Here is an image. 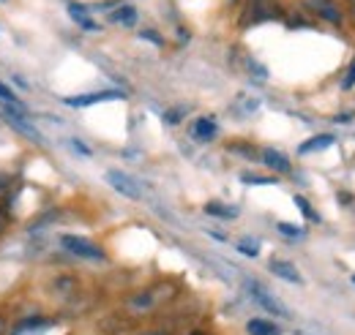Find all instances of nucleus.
I'll list each match as a JSON object with an SVG mask.
<instances>
[{"instance_id":"4","label":"nucleus","mask_w":355,"mask_h":335,"mask_svg":"<svg viewBox=\"0 0 355 335\" xmlns=\"http://www.w3.org/2000/svg\"><path fill=\"white\" fill-rule=\"evenodd\" d=\"M246 287H249V294H252V297L260 302V308H266L268 314H273V316H282V319H287V316H290V311H287V308H284V305H282V302H279L273 294L268 292L266 287H260L257 281H249Z\"/></svg>"},{"instance_id":"12","label":"nucleus","mask_w":355,"mask_h":335,"mask_svg":"<svg viewBox=\"0 0 355 335\" xmlns=\"http://www.w3.org/2000/svg\"><path fill=\"white\" fill-rule=\"evenodd\" d=\"M246 333L249 335H282L279 325L268 322V319H249L246 322Z\"/></svg>"},{"instance_id":"28","label":"nucleus","mask_w":355,"mask_h":335,"mask_svg":"<svg viewBox=\"0 0 355 335\" xmlns=\"http://www.w3.org/2000/svg\"><path fill=\"white\" fill-rule=\"evenodd\" d=\"M139 36H142V39H150V42H156V44H164L162 42V36H156V33H150V30H142Z\"/></svg>"},{"instance_id":"22","label":"nucleus","mask_w":355,"mask_h":335,"mask_svg":"<svg viewBox=\"0 0 355 335\" xmlns=\"http://www.w3.org/2000/svg\"><path fill=\"white\" fill-rule=\"evenodd\" d=\"M238 251L246 253V256H257L260 253V248H257V243H249V240H241L238 243Z\"/></svg>"},{"instance_id":"11","label":"nucleus","mask_w":355,"mask_h":335,"mask_svg":"<svg viewBox=\"0 0 355 335\" xmlns=\"http://www.w3.org/2000/svg\"><path fill=\"white\" fill-rule=\"evenodd\" d=\"M69 17H71L77 25H83L88 33H96V30H98V25L88 17V8L80 6V3H69Z\"/></svg>"},{"instance_id":"25","label":"nucleus","mask_w":355,"mask_h":335,"mask_svg":"<svg viewBox=\"0 0 355 335\" xmlns=\"http://www.w3.org/2000/svg\"><path fill=\"white\" fill-rule=\"evenodd\" d=\"M180 115H183V112H180V109H170V112H167V115H164V120H167V123H173V126H175V123H180Z\"/></svg>"},{"instance_id":"27","label":"nucleus","mask_w":355,"mask_h":335,"mask_svg":"<svg viewBox=\"0 0 355 335\" xmlns=\"http://www.w3.org/2000/svg\"><path fill=\"white\" fill-rule=\"evenodd\" d=\"M137 335H170L167 330H162V327H148V330H139Z\"/></svg>"},{"instance_id":"5","label":"nucleus","mask_w":355,"mask_h":335,"mask_svg":"<svg viewBox=\"0 0 355 335\" xmlns=\"http://www.w3.org/2000/svg\"><path fill=\"white\" fill-rule=\"evenodd\" d=\"M107 183H110V185H112L118 194H123L126 199H142L139 185L134 183L126 172H121V169H110V172H107Z\"/></svg>"},{"instance_id":"10","label":"nucleus","mask_w":355,"mask_h":335,"mask_svg":"<svg viewBox=\"0 0 355 335\" xmlns=\"http://www.w3.org/2000/svg\"><path fill=\"white\" fill-rule=\"evenodd\" d=\"M191 136L197 142H211L216 136V120L214 118H197L191 126Z\"/></svg>"},{"instance_id":"21","label":"nucleus","mask_w":355,"mask_h":335,"mask_svg":"<svg viewBox=\"0 0 355 335\" xmlns=\"http://www.w3.org/2000/svg\"><path fill=\"white\" fill-rule=\"evenodd\" d=\"M8 226H11V212H8L6 205H0V235H6Z\"/></svg>"},{"instance_id":"33","label":"nucleus","mask_w":355,"mask_h":335,"mask_svg":"<svg viewBox=\"0 0 355 335\" xmlns=\"http://www.w3.org/2000/svg\"><path fill=\"white\" fill-rule=\"evenodd\" d=\"M353 3H355V0H353Z\"/></svg>"},{"instance_id":"26","label":"nucleus","mask_w":355,"mask_h":335,"mask_svg":"<svg viewBox=\"0 0 355 335\" xmlns=\"http://www.w3.org/2000/svg\"><path fill=\"white\" fill-rule=\"evenodd\" d=\"M71 147H74L77 153H83V156H90V147H85L80 139H71Z\"/></svg>"},{"instance_id":"14","label":"nucleus","mask_w":355,"mask_h":335,"mask_svg":"<svg viewBox=\"0 0 355 335\" xmlns=\"http://www.w3.org/2000/svg\"><path fill=\"white\" fill-rule=\"evenodd\" d=\"M110 19L118 22V25H123V28H132L134 22H137V8L134 6H121L115 14H110Z\"/></svg>"},{"instance_id":"24","label":"nucleus","mask_w":355,"mask_h":335,"mask_svg":"<svg viewBox=\"0 0 355 335\" xmlns=\"http://www.w3.org/2000/svg\"><path fill=\"white\" fill-rule=\"evenodd\" d=\"M342 87H345V90H350V87H355V63L350 66V71H347V77H345V82H342Z\"/></svg>"},{"instance_id":"3","label":"nucleus","mask_w":355,"mask_h":335,"mask_svg":"<svg viewBox=\"0 0 355 335\" xmlns=\"http://www.w3.org/2000/svg\"><path fill=\"white\" fill-rule=\"evenodd\" d=\"M46 292L52 294L55 300L69 302V300H77V297L83 294V287H80V281H77L74 275H55V278L46 284Z\"/></svg>"},{"instance_id":"20","label":"nucleus","mask_w":355,"mask_h":335,"mask_svg":"<svg viewBox=\"0 0 355 335\" xmlns=\"http://www.w3.org/2000/svg\"><path fill=\"white\" fill-rule=\"evenodd\" d=\"M276 229H279L282 235H287V237H301V235H304V229H298V226H293V224H284V221H279Z\"/></svg>"},{"instance_id":"18","label":"nucleus","mask_w":355,"mask_h":335,"mask_svg":"<svg viewBox=\"0 0 355 335\" xmlns=\"http://www.w3.org/2000/svg\"><path fill=\"white\" fill-rule=\"evenodd\" d=\"M0 101H3V104H11V107H25V104L19 101V96L3 82H0Z\"/></svg>"},{"instance_id":"6","label":"nucleus","mask_w":355,"mask_h":335,"mask_svg":"<svg viewBox=\"0 0 355 335\" xmlns=\"http://www.w3.org/2000/svg\"><path fill=\"white\" fill-rule=\"evenodd\" d=\"M306 6H309L320 19L331 22V25H342V8H339L336 0H309Z\"/></svg>"},{"instance_id":"9","label":"nucleus","mask_w":355,"mask_h":335,"mask_svg":"<svg viewBox=\"0 0 355 335\" xmlns=\"http://www.w3.org/2000/svg\"><path fill=\"white\" fill-rule=\"evenodd\" d=\"M270 273L273 275H279V278H284V281H290V284H301L304 278H301V273L295 270V264L293 262H284V259H270Z\"/></svg>"},{"instance_id":"30","label":"nucleus","mask_w":355,"mask_h":335,"mask_svg":"<svg viewBox=\"0 0 355 335\" xmlns=\"http://www.w3.org/2000/svg\"><path fill=\"white\" fill-rule=\"evenodd\" d=\"M183 335H211V333H205V330H189V333H183Z\"/></svg>"},{"instance_id":"31","label":"nucleus","mask_w":355,"mask_h":335,"mask_svg":"<svg viewBox=\"0 0 355 335\" xmlns=\"http://www.w3.org/2000/svg\"><path fill=\"white\" fill-rule=\"evenodd\" d=\"M0 335H6V319L0 316Z\"/></svg>"},{"instance_id":"1","label":"nucleus","mask_w":355,"mask_h":335,"mask_svg":"<svg viewBox=\"0 0 355 335\" xmlns=\"http://www.w3.org/2000/svg\"><path fill=\"white\" fill-rule=\"evenodd\" d=\"M164 300H170V297L159 294V287H148V289H139L126 297V311L134 319H142V316H150Z\"/></svg>"},{"instance_id":"29","label":"nucleus","mask_w":355,"mask_h":335,"mask_svg":"<svg viewBox=\"0 0 355 335\" xmlns=\"http://www.w3.org/2000/svg\"><path fill=\"white\" fill-rule=\"evenodd\" d=\"M336 120H339V123H350V120H353V115H350V112H347V115H339V118H336Z\"/></svg>"},{"instance_id":"2","label":"nucleus","mask_w":355,"mask_h":335,"mask_svg":"<svg viewBox=\"0 0 355 335\" xmlns=\"http://www.w3.org/2000/svg\"><path fill=\"white\" fill-rule=\"evenodd\" d=\"M60 246H63L69 253L80 256V259H93V262L107 259V253H104L101 246L90 243V240H85V237H77V235H63V237H60Z\"/></svg>"},{"instance_id":"8","label":"nucleus","mask_w":355,"mask_h":335,"mask_svg":"<svg viewBox=\"0 0 355 335\" xmlns=\"http://www.w3.org/2000/svg\"><path fill=\"white\" fill-rule=\"evenodd\" d=\"M112 98H123V93L121 90H98V93L63 98V104H69V107H90V104H101V101H112Z\"/></svg>"},{"instance_id":"23","label":"nucleus","mask_w":355,"mask_h":335,"mask_svg":"<svg viewBox=\"0 0 355 335\" xmlns=\"http://www.w3.org/2000/svg\"><path fill=\"white\" fill-rule=\"evenodd\" d=\"M8 188H11V174H8V172H0V197H3Z\"/></svg>"},{"instance_id":"15","label":"nucleus","mask_w":355,"mask_h":335,"mask_svg":"<svg viewBox=\"0 0 355 335\" xmlns=\"http://www.w3.org/2000/svg\"><path fill=\"white\" fill-rule=\"evenodd\" d=\"M205 212L208 215H216V218H238V208H227L222 202H208Z\"/></svg>"},{"instance_id":"16","label":"nucleus","mask_w":355,"mask_h":335,"mask_svg":"<svg viewBox=\"0 0 355 335\" xmlns=\"http://www.w3.org/2000/svg\"><path fill=\"white\" fill-rule=\"evenodd\" d=\"M227 150H230V153H235V156H243V159H257V156H260V150H257V147L243 145V142H230V145H227Z\"/></svg>"},{"instance_id":"19","label":"nucleus","mask_w":355,"mask_h":335,"mask_svg":"<svg viewBox=\"0 0 355 335\" xmlns=\"http://www.w3.org/2000/svg\"><path fill=\"white\" fill-rule=\"evenodd\" d=\"M295 205H298V210H301V212H304V215H306L309 221H314V224L320 221V212L311 208V205L306 202V199H304V197H295Z\"/></svg>"},{"instance_id":"32","label":"nucleus","mask_w":355,"mask_h":335,"mask_svg":"<svg viewBox=\"0 0 355 335\" xmlns=\"http://www.w3.org/2000/svg\"><path fill=\"white\" fill-rule=\"evenodd\" d=\"M353 284H355V275H353Z\"/></svg>"},{"instance_id":"17","label":"nucleus","mask_w":355,"mask_h":335,"mask_svg":"<svg viewBox=\"0 0 355 335\" xmlns=\"http://www.w3.org/2000/svg\"><path fill=\"white\" fill-rule=\"evenodd\" d=\"M241 180H243L246 185H270V183H276V177H266V174H252V172H243V174H241Z\"/></svg>"},{"instance_id":"13","label":"nucleus","mask_w":355,"mask_h":335,"mask_svg":"<svg viewBox=\"0 0 355 335\" xmlns=\"http://www.w3.org/2000/svg\"><path fill=\"white\" fill-rule=\"evenodd\" d=\"M334 145V136L331 134H317V136H311L309 142H304L301 147H298V153L304 156V153H314V150H325V147H331Z\"/></svg>"},{"instance_id":"7","label":"nucleus","mask_w":355,"mask_h":335,"mask_svg":"<svg viewBox=\"0 0 355 335\" xmlns=\"http://www.w3.org/2000/svg\"><path fill=\"white\" fill-rule=\"evenodd\" d=\"M260 161H263L270 172H276V174H290V172H293L290 159H287L284 153L273 150V147H263V150H260Z\"/></svg>"}]
</instances>
